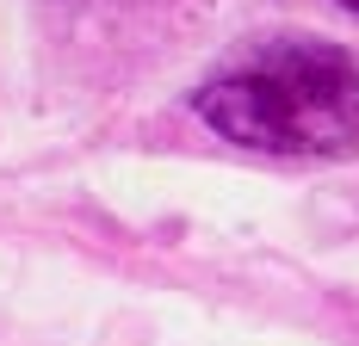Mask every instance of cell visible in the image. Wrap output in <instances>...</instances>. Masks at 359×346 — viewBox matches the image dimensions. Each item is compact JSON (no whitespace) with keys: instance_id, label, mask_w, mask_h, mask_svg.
<instances>
[{"instance_id":"6da1fadb","label":"cell","mask_w":359,"mask_h":346,"mask_svg":"<svg viewBox=\"0 0 359 346\" xmlns=\"http://www.w3.org/2000/svg\"><path fill=\"white\" fill-rule=\"evenodd\" d=\"M192 111L223 142L279 161L359 155V62L316 37H273L217 69Z\"/></svg>"},{"instance_id":"7a4b0ae2","label":"cell","mask_w":359,"mask_h":346,"mask_svg":"<svg viewBox=\"0 0 359 346\" xmlns=\"http://www.w3.org/2000/svg\"><path fill=\"white\" fill-rule=\"evenodd\" d=\"M341 6H347V13H359V0H341Z\"/></svg>"}]
</instances>
